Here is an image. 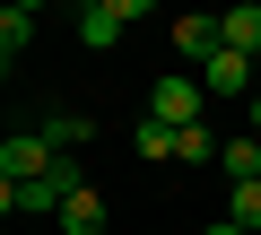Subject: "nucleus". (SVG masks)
Wrapping results in <instances>:
<instances>
[{"mask_svg": "<svg viewBox=\"0 0 261 235\" xmlns=\"http://www.w3.org/2000/svg\"><path fill=\"white\" fill-rule=\"evenodd\" d=\"M79 44H87V53H113V44H122V18L96 9V0H79Z\"/></svg>", "mask_w": 261, "mask_h": 235, "instance_id": "1a4fd4ad", "label": "nucleus"}, {"mask_svg": "<svg viewBox=\"0 0 261 235\" xmlns=\"http://www.w3.org/2000/svg\"><path fill=\"white\" fill-rule=\"evenodd\" d=\"M252 140H261V87H252Z\"/></svg>", "mask_w": 261, "mask_h": 235, "instance_id": "2eb2a0df", "label": "nucleus"}, {"mask_svg": "<svg viewBox=\"0 0 261 235\" xmlns=\"http://www.w3.org/2000/svg\"><path fill=\"white\" fill-rule=\"evenodd\" d=\"M35 174H53V140H44V131L0 140V183H35Z\"/></svg>", "mask_w": 261, "mask_h": 235, "instance_id": "7ed1b4c3", "label": "nucleus"}, {"mask_svg": "<svg viewBox=\"0 0 261 235\" xmlns=\"http://www.w3.org/2000/svg\"><path fill=\"white\" fill-rule=\"evenodd\" d=\"M200 87H209V105H226V96H244V105H252V53L218 44V53L200 61Z\"/></svg>", "mask_w": 261, "mask_h": 235, "instance_id": "f03ea898", "label": "nucleus"}, {"mask_svg": "<svg viewBox=\"0 0 261 235\" xmlns=\"http://www.w3.org/2000/svg\"><path fill=\"white\" fill-rule=\"evenodd\" d=\"M218 44H226V27H218V9H192V18H174V53H183L192 70H200V61H209Z\"/></svg>", "mask_w": 261, "mask_h": 235, "instance_id": "39448f33", "label": "nucleus"}, {"mask_svg": "<svg viewBox=\"0 0 261 235\" xmlns=\"http://www.w3.org/2000/svg\"><path fill=\"white\" fill-rule=\"evenodd\" d=\"M218 27H226V44H235V53H252V61H261V0H226Z\"/></svg>", "mask_w": 261, "mask_h": 235, "instance_id": "423d86ee", "label": "nucleus"}, {"mask_svg": "<svg viewBox=\"0 0 261 235\" xmlns=\"http://www.w3.org/2000/svg\"><path fill=\"white\" fill-rule=\"evenodd\" d=\"M27 44H35V9H0V61H27Z\"/></svg>", "mask_w": 261, "mask_h": 235, "instance_id": "9d476101", "label": "nucleus"}, {"mask_svg": "<svg viewBox=\"0 0 261 235\" xmlns=\"http://www.w3.org/2000/svg\"><path fill=\"white\" fill-rule=\"evenodd\" d=\"M9 9H44V0H9Z\"/></svg>", "mask_w": 261, "mask_h": 235, "instance_id": "dca6fc26", "label": "nucleus"}, {"mask_svg": "<svg viewBox=\"0 0 261 235\" xmlns=\"http://www.w3.org/2000/svg\"><path fill=\"white\" fill-rule=\"evenodd\" d=\"M226 218L244 235H261V183H226Z\"/></svg>", "mask_w": 261, "mask_h": 235, "instance_id": "f8f14e48", "label": "nucleus"}, {"mask_svg": "<svg viewBox=\"0 0 261 235\" xmlns=\"http://www.w3.org/2000/svg\"><path fill=\"white\" fill-rule=\"evenodd\" d=\"M53 226H61V235H105V200H96V183H79V192L61 200Z\"/></svg>", "mask_w": 261, "mask_h": 235, "instance_id": "0eeeda50", "label": "nucleus"}, {"mask_svg": "<svg viewBox=\"0 0 261 235\" xmlns=\"http://www.w3.org/2000/svg\"><path fill=\"white\" fill-rule=\"evenodd\" d=\"M44 140H53V157H79L96 140V122H87V113H44Z\"/></svg>", "mask_w": 261, "mask_h": 235, "instance_id": "6e6552de", "label": "nucleus"}, {"mask_svg": "<svg viewBox=\"0 0 261 235\" xmlns=\"http://www.w3.org/2000/svg\"><path fill=\"white\" fill-rule=\"evenodd\" d=\"M200 235H244V226H235V218H218V226H200Z\"/></svg>", "mask_w": 261, "mask_h": 235, "instance_id": "4468645a", "label": "nucleus"}, {"mask_svg": "<svg viewBox=\"0 0 261 235\" xmlns=\"http://www.w3.org/2000/svg\"><path fill=\"white\" fill-rule=\"evenodd\" d=\"M148 113H157V122H174V131H192V122H209V87L183 79V70H166L157 96H148Z\"/></svg>", "mask_w": 261, "mask_h": 235, "instance_id": "f257e3e1", "label": "nucleus"}, {"mask_svg": "<svg viewBox=\"0 0 261 235\" xmlns=\"http://www.w3.org/2000/svg\"><path fill=\"white\" fill-rule=\"evenodd\" d=\"M0 200H9L18 218H61L70 183H61V174H35V183H0Z\"/></svg>", "mask_w": 261, "mask_h": 235, "instance_id": "20e7f679", "label": "nucleus"}, {"mask_svg": "<svg viewBox=\"0 0 261 235\" xmlns=\"http://www.w3.org/2000/svg\"><path fill=\"white\" fill-rule=\"evenodd\" d=\"M130 148H140L148 166H166V157L183 148V131H174V122H157V113H148V122H140V140H130Z\"/></svg>", "mask_w": 261, "mask_h": 235, "instance_id": "9b49d317", "label": "nucleus"}, {"mask_svg": "<svg viewBox=\"0 0 261 235\" xmlns=\"http://www.w3.org/2000/svg\"><path fill=\"white\" fill-rule=\"evenodd\" d=\"M96 9H113V18L130 27V18H148V9H157V0H96Z\"/></svg>", "mask_w": 261, "mask_h": 235, "instance_id": "ddd939ff", "label": "nucleus"}]
</instances>
